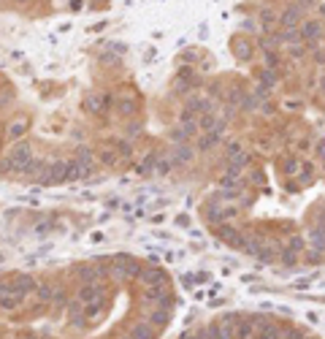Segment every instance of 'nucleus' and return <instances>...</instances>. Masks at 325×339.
<instances>
[{
    "label": "nucleus",
    "instance_id": "6",
    "mask_svg": "<svg viewBox=\"0 0 325 339\" xmlns=\"http://www.w3.org/2000/svg\"><path fill=\"white\" fill-rule=\"evenodd\" d=\"M279 22V19L277 17H274V14L271 11H260V25H263L266 27V30H269V27H274V25H277Z\"/></svg>",
    "mask_w": 325,
    "mask_h": 339
},
{
    "label": "nucleus",
    "instance_id": "8",
    "mask_svg": "<svg viewBox=\"0 0 325 339\" xmlns=\"http://www.w3.org/2000/svg\"><path fill=\"white\" fill-rule=\"evenodd\" d=\"M301 3H306V0H301Z\"/></svg>",
    "mask_w": 325,
    "mask_h": 339
},
{
    "label": "nucleus",
    "instance_id": "7",
    "mask_svg": "<svg viewBox=\"0 0 325 339\" xmlns=\"http://www.w3.org/2000/svg\"><path fill=\"white\" fill-rule=\"evenodd\" d=\"M320 11H322V14H325V3H322V6H320Z\"/></svg>",
    "mask_w": 325,
    "mask_h": 339
},
{
    "label": "nucleus",
    "instance_id": "3",
    "mask_svg": "<svg viewBox=\"0 0 325 339\" xmlns=\"http://www.w3.org/2000/svg\"><path fill=\"white\" fill-rule=\"evenodd\" d=\"M298 33H301V41H306V44H317V41L322 38V22H320V19H306V22L298 27Z\"/></svg>",
    "mask_w": 325,
    "mask_h": 339
},
{
    "label": "nucleus",
    "instance_id": "5",
    "mask_svg": "<svg viewBox=\"0 0 325 339\" xmlns=\"http://www.w3.org/2000/svg\"><path fill=\"white\" fill-rule=\"evenodd\" d=\"M233 52H236V57L247 60V57H252V44H249L247 38H236L233 41Z\"/></svg>",
    "mask_w": 325,
    "mask_h": 339
},
{
    "label": "nucleus",
    "instance_id": "2",
    "mask_svg": "<svg viewBox=\"0 0 325 339\" xmlns=\"http://www.w3.org/2000/svg\"><path fill=\"white\" fill-rule=\"evenodd\" d=\"M168 339H320L309 326L293 317L260 309L220 312L209 320L192 323Z\"/></svg>",
    "mask_w": 325,
    "mask_h": 339
},
{
    "label": "nucleus",
    "instance_id": "1",
    "mask_svg": "<svg viewBox=\"0 0 325 339\" xmlns=\"http://www.w3.org/2000/svg\"><path fill=\"white\" fill-rule=\"evenodd\" d=\"M176 307L168 271L136 255L0 274V339H165Z\"/></svg>",
    "mask_w": 325,
    "mask_h": 339
},
{
    "label": "nucleus",
    "instance_id": "4",
    "mask_svg": "<svg viewBox=\"0 0 325 339\" xmlns=\"http://www.w3.org/2000/svg\"><path fill=\"white\" fill-rule=\"evenodd\" d=\"M279 27H287V30H298V27H301V6H290V9L282 11Z\"/></svg>",
    "mask_w": 325,
    "mask_h": 339
}]
</instances>
